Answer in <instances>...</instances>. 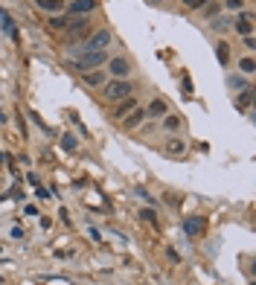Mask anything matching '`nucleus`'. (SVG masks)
<instances>
[{
    "label": "nucleus",
    "mask_w": 256,
    "mask_h": 285,
    "mask_svg": "<svg viewBox=\"0 0 256 285\" xmlns=\"http://www.w3.org/2000/svg\"><path fill=\"white\" fill-rule=\"evenodd\" d=\"M210 27L212 32H227V29H233V18H210Z\"/></svg>",
    "instance_id": "19"
},
{
    "label": "nucleus",
    "mask_w": 256,
    "mask_h": 285,
    "mask_svg": "<svg viewBox=\"0 0 256 285\" xmlns=\"http://www.w3.org/2000/svg\"><path fill=\"white\" fill-rule=\"evenodd\" d=\"M64 9H67V15H91L99 9V0H70Z\"/></svg>",
    "instance_id": "4"
},
{
    "label": "nucleus",
    "mask_w": 256,
    "mask_h": 285,
    "mask_svg": "<svg viewBox=\"0 0 256 285\" xmlns=\"http://www.w3.org/2000/svg\"><path fill=\"white\" fill-rule=\"evenodd\" d=\"M140 218H146L148 224H157V218H155V210H152V207H146V210H140Z\"/></svg>",
    "instance_id": "25"
},
{
    "label": "nucleus",
    "mask_w": 256,
    "mask_h": 285,
    "mask_svg": "<svg viewBox=\"0 0 256 285\" xmlns=\"http://www.w3.org/2000/svg\"><path fill=\"white\" fill-rule=\"evenodd\" d=\"M236 70H239V73H245V76H253L256 62L250 58V55H242V58H236Z\"/></svg>",
    "instance_id": "17"
},
{
    "label": "nucleus",
    "mask_w": 256,
    "mask_h": 285,
    "mask_svg": "<svg viewBox=\"0 0 256 285\" xmlns=\"http://www.w3.org/2000/svg\"><path fill=\"white\" fill-rule=\"evenodd\" d=\"M102 99L105 102H111V105H117L119 99H128V96H134V90H137V85L131 79H108L105 85H102Z\"/></svg>",
    "instance_id": "1"
},
{
    "label": "nucleus",
    "mask_w": 256,
    "mask_h": 285,
    "mask_svg": "<svg viewBox=\"0 0 256 285\" xmlns=\"http://www.w3.org/2000/svg\"><path fill=\"white\" fill-rule=\"evenodd\" d=\"M245 47H247V50H253V47H256V41H253V35H247V38H245Z\"/></svg>",
    "instance_id": "31"
},
{
    "label": "nucleus",
    "mask_w": 256,
    "mask_h": 285,
    "mask_svg": "<svg viewBox=\"0 0 256 285\" xmlns=\"http://www.w3.org/2000/svg\"><path fill=\"white\" fill-rule=\"evenodd\" d=\"M137 195H140V198H143V201H146V204H152V195H148L146 189H137Z\"/></svg>",
    "instance_id": "29"
},
{
    "label": "nucleus",
    "mask_w": 256,
    "mask_h": 285,
    "mask_svg": "<svg viewBox=\"0 0 256 285\" xmlns=\"http://www.w3.org/2000/svg\"><path fill=\"white\" fill-rule=\"evenodd\" d=\"M250 102H253V88L239 90V93H236V99H233V105H236V111H247V108H250Z\"/></svg>",
    "instance_id": "15"
},
{
    "label": "nucleus",
    "mask_w": 256,
    "mask_h": 285,
    "mask_svg": "<svg viewBox=\"0 0 256 285\" xmlns=\"http://www.w3.org/2000/svg\"><path fill=\"white\" fill-rule=\"evenodd\" d=\"M105 67H108L105 73H108L111 79H128V76H131V70H134L131 58H125V55H111Z\"/></svg>",
    "instance_id": "3"
},
{
    "label": "nucleus",
    "mask_w": 256,
    "mask_h": 285,
    "mask_svg": "<svg viewBox=\"0 0 256 285\" xmlns=\"http://www.w3.org/2000/svg\"><path fill=\"white\" fill-rule=\"evenodd\" d=\"M166 256H169V262H172V265H178V262H181V256H178V250H175V248L166 250Z\"/></svg>",
    "instance_id": "27"
},
{
    "label": "nucleus",
    "mask_w": 256,
    "mask_h": 285,
    "mask_svg": "<svg viewBox=\"0 0 256 285\" xmlns=\"http://www.w3.org/2000/svg\"><path fill=\"white\" fill-rule=\"evenodd\" d=\"M146 119H148V114H146V105H137L134 111H131V114L125 116V119H122V128H125V131H131V128H137V125H143Z\"/></svg>",
    "instance_id": "7"
},
{
    "label": "nucleus",
    "mask_w": 256,
    "mask_h": 285,
    "mask_svg": "<svg viewBox=\"0 0 256 285\" xmlns=\"http://www.w3.org/2000/svg\"><path fill=\"white\" fill-rule=\"evenodd\" d=\"M227 85H230L233 90H247V88H250V82H247L245 76H230Z\"/></svg>",
    "instance_id": "20"
},
{
    "label": "nucleus",
    "mask_w": 256,
    "mask_h": 285,
    "mask_svg": "<svg viewBox=\"0 0 256 285\" xmlns=\"http://www.w3.org/2000/svg\"><path fill=\"white\" fill-rule=\"evenodd\" d=\"M61 146L67 149V152H76V149H79V137H76V134H64Z\"/></svg>",
    "instance_id": "21"
},
{
    "label": "nucleus",
    "mask_w": 256,
    "mask_h": 285,
    "mask_svg": "<svg viewBox=\"0 0 256 285\" xmlns=\"http://www.w3.org/2000/svg\"><path fill=\"white\" fill-rule=\"evenodd\" d=\"M146 114H148V119H160V116L169 114V108H166L163 99H152V102L146 105Z\"/></svg>",
    "instance_id": "12"
},
{
    "label": "nucleus",
    "mask_w": 256,
    "mask_h": 285,
    "mask_svg": "<svg viewBox=\"0 0 256 285\" xmlns=\"http://www.w3.org/2000/svg\"><path fill=\"white\" fill-rule=\"evenodd\" d=\"M0 29H3L12 41H18V27H15V21L9 18V12H3V9H0Z\"/></svg>",
    "instance_id": "13"
},
{
    "label": "nucleus",
    "mask_w": 256,
    "mask_h": 285,
    "mask_svg": "<svg viewBox=\"0 0 256 285\" xmlns=\"http://www.w3.org/2000/svg\"><path fill=\"white\" fill-rule=\"evenodd\" d=\"M216 58H219L221 67H227L230 64V44L227 41H219V44H216Z\"/></svg>",
    "instance_id": "18"
},
{
    "label": "nucleus",
    "mask_w": 256,
    "mask_h": 285,
    "mask_svg": "<svg viewBox=\"0 0 256 285\" xmlns=\"http://www.w3.org/2000/svg\"><path fill=\"white\" fill-rule=\"evenodd\" d=\"M233 29H236V35H242V38L253 35V24H250V15H247V12H239L236 18H233Z\"/></svg>",
    "instance_id": "9"
},
{
    "label": "nucleus",
    "mask_w": 256,
    "mask_h": 285,
    "mask_svg": "<svg viewBox=\"0 0 256 285\" xmlns=\"http://www.w3.org/2000/svg\"><path fill=\"white\" fill-rule=\"evenodd\" d=\"M204 18H219V12H221V3H216V0H212L210 6H204Z\"/></svg>",
    "instance_id": "23"
},
{
    "label": "nucleus",
    "mask_w": 256,
    "mask_h": 285,
    "mask_svg": "<svg viewBox=\"0 0 256 285\" xmlns=\"http://www.w3.org/2000/svg\"><path fill=\"white\" fill-rule=\"evenodd\" d=\"M67 24H70V15H50V18H47V27L55 29V32H64Z\"/></svg>",
    "instance_id": "16"
},
{
    "label": "nucleus",
    "mask_w": 256,
    "mask_h": 285,
    "mask_svg": "<svg viewBox=\"0 0 256 285\" xmlns=\"http://www.w3.org/2000/svg\"><path fill=\"white\" fill-rule=\"evenodd\" d=\"M224 9L227 12H242L245 9V0H224Z\"/></svg>",
    "instance_id": "24"
},
{
    "label": "nucleus",
    "mask_w": 256,
    "mask_h": 285,
    "mask_svg": "<svg viewBox=\"0 0 256 285\" xmlns=\"http://www.w3.org/2000/svg\"><path fill=\"white\" fill-rule=\"evenodd\" d=\"M79 76H82V82L88 85V88H96V90L108 82V73L105 70H88V73H79Z\"/></svg>",
    "instance_id": "10"
},
{
    "label": "nucleus",
    "mask_w": 256,
    "mask_h": 285,
    "mask_svg": "<svg viewBox=\"0 0 256 285\" xmlns=\"http://www.w3.org/2000/svg\"><path fill=\"white\" fill-rule=\"evenodd\" d=\"M108 58H111V53L108 50H93V53H79L70 62V70H76V73H88V70H99L102 64H108Z\"/></svg>",
    "instance_id": "2"
},
{
    "label": "nucleus",
    "mask_w": 256,
    "mask_h": 285,
    "mask_svg": "<svg viewBox=\"0 0 256 285\" xmlns=\"http://www.w3.org/2000/svg\"><path fill=\"white\" fill-rule=\"evenodd\" d=\"M24 213H27V215H29V218H35V215H38V207H35V204H29V207H27V210H24Z\"/></svg>",
    "instance_id": "28"
},
{
    "label": "nucleus",
    "mask_w": 256,
    "mask_h": 285,
    "mask_svg": "<svg viewBox=\"0 0 256 285\" xmlns=\"http://www.w3.org/2000/svg\"><path fill=\"white\" fill-rule=\"evenodd\" d=\"M137 108V99L134 96H128V99H119L117 105H114V111H111V119H125L131 111Z\"/></svg>",
    "instance_id": "8"
},
{
    "label": "nucleus",
    "mask_w": 256,
    "mask_h": 285,
    "mask_svg": "<svg viewBox=\"0 0 256 285\" xmlns=\"http://www.w3.org/2000/svg\"><path fill=\"white\" fill-rule=\"evenodd\" d=\"M152 3H160V0H152Z\"/></svg>",
    "instance_id": "32"
},
{
    "label": "nucleus",
    "mask_w": 256,
    "mask_h": 285,
    "mask_svg": "<svg viewBox=\"0 0 256 285\" xmlns=\"http://www.w3.org/2000/svg\"><path fill=\"white\" fill-rule=\"evenodd\" d=\"M183 6H186V9L189 12H201L204 6H207V3H210V0H181Z\"/></svg>",
    "instance_id": "22"
},
{
    "label": "nucleus",
    "mask_w": 256,
    "mask_h": 285,
    "mask_svg": "<svg viewBox=\"0 0 256 285\" xmlns=\"http://www.w3.org/2000/svg\"><path fill=\"white\" fill-rule=\"evenodd\" d=\"M64 0H35V9H41L44 15H61L64 12Z\"/></svg>",
    "instance_id": "11"
},
{
    "label": "nucleus",
    "mask_w": 256,
    "mask_h": 285,
    "mask_svg": "<svg viewBox=\"0 0 256 285\" xmlns=\"http://www.w3.org/2000/svg\"><path fill=\"white\" fill-rule=\"evenodd\" d=\"M181 88H183L186 96H192V79H189V76H183V79H181Z\"/></svg>",
    "instance_id": "26"
},
{
    "label": "nucleus",
    "mask_w": 256,
    "mask_h": 285,
    "mask_svg": "<svg viewBox=\"0 0 256 285\" xmlns=\"http://www.w3.org/2000/svg\"><path fill=\"white\" fill-rule=\"evenodd\" d=\"M163 152H166V154H172V157H183V154L189 152V142H183L181 137H166Z\"/></svg>",
    "instance_id": "6"
},
{
    "label": "nucleus",
    "mask_w": 256,
    "mask_h": 285,
    "mask_svg": "<svg viewBox=\"0 0 256 285\" xmlns=\"http://www.w3.org/2000/svg\"><path fill=\"white\" fill-rule=\"evenodd\" d=\"M181 125H183V119H181L178 114H166V116H160V128H163V131H169V134L181 131Z\"/></svg>",
    "instance_id": "14"
},
{
    "label": "nucleus",
    "mask_w": 256,
    "mask_h": 285,
    "mask_svg": "<svg viewBox=\"0 0 256 285\" xmlns=\"http://www.w3.org/2000/svg\"><path fill=\"white\" fill-rule=\"evenodd\" d=\"M183 233L192 236V239L204 236V233H207V218H201V215H189V218L183 221Z\"/></svg>",
    "instance_id": "5"
},
{
    "label": "nucleus",
    "mask_w": 256,
    "mask_h": 285,
    "mask_svg": "<svg viewBox=\"0 0 256 285\" xmlns=\"http://www.w3.org/2000/svg\"><path fill=\"white\" fill-rule=\"evenodd\" d=\"M12 239H24V230H20V227H12Z\"/></svg>",
    "instance_id": "30"
}]
</instances>
